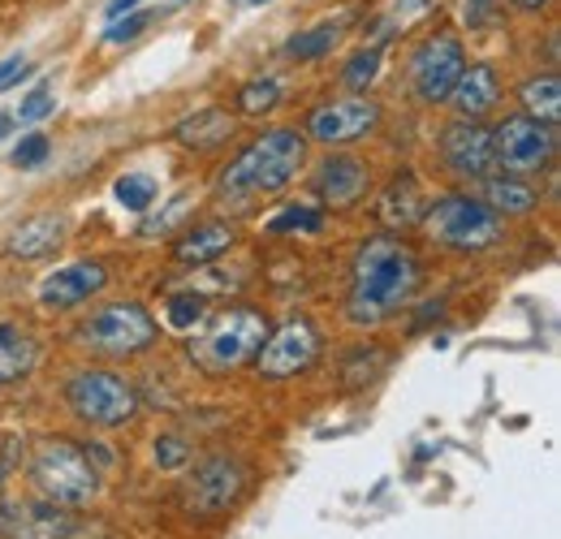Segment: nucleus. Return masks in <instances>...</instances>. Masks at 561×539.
<instances>
[{
  "mask_svg": "<svg viewBox=\"0 0 561 539\" xmlns=\"http://www.w3.org/2000/svg\"><path fill=\"white\" fill-rule=\"evenodd\" d=\"M423 285L420 255L393 238V233H376L354 251L351 264V289H346V320L358 329H376L385 320H393L402 307H411V298Z\"/></svg>",
  "mask_w": 561,
  "mask_h": 539,
  "instance_id": "nucleus-1",
  "label": "nucleus"
},
{
  "mask_svg": "<svg viewBox=\"0 0 561 539\" xmlns=\"http://www.w3.org/2000/svg\"><path fill=\"white\" fill-rule=\"evenodd\" d=\"M307 169V138L302 130H264L255 142H247L216 177V203L225 211H255V203L277 199L298 182Z\"/></svg>",
  "mask_w": 561,
  "mask_h": 539,
  "instance_id": "nucleus-2",
  "label": "nucleus"
},
{
  "mask_svg": "<svg viewBox=\"0 0 561 539\" xmlns=\"http://www.w3.org/2000/svg\"><path fill=\"white\" fill-rule=\"evenodd\" d=\"M268 337V316L255 307H225L199 324V333L191 341V363L204 376H229L238 367H247L260 345Z\"/></svg>",
  "mask_w": 561,
  "mask_h": 539,
  "instance_id": "nucleus-3",
  "label": "nucleus"
},
{
  "mask_svg": "<svg viewBox=\"0 0 561 539\" xmlns=\"http://www.w3.org/2000/svg\"><path fill=\"white\" fill-rule=\"evenodd\" d=\"M423 229L449 255H484L505 238V220L471 191L436 195L423 207Z\"/></svg>",
  "mask_w": 561,
  "mask_h": 539,
  "instance_id": "nucleus-4",
  "label": "nucleus"
},
{
  "mask_svg": "<svg viewBox=\"0 0 561 539\" xmlns=\"http://www.w3.org/2000/svg\"><path fill=\"white\" fill-rule=\"evenodd\" d=\"M156 316L139 307V302H108L100 311H91L78 329H73V345L91 358H108V363H126L139 358L156 345Z\"/></svg>",
  "mask_w": 561,
  "mask_h": 539,
  "instance_id": "nucleus-5",
  "label": "nucleus"
},
{
  "mask_svg": "<svg viewBox=\"0 0 561 539\" xmlns=\"http://www.w3.org/2000/svg\"><path fill=\"white\" fill-rule=\"evenodd\" d=\"M467 66H471V61H467V44H462L458 31L445 26V31L423 35L420 44L407 53V87H411L415 104L440 108Z\"/></svg>",
  "mask_w": 561,
  "mask_h": 539,
  "instance_id": "nucleus-6",
  "label": "nucleus"
},
{
  "mask_svg": "<svg viewBox=\"0 0 561 539\" xmlns=\"http://www.w3.org/2000/svg\"><path fill=\"white\" fill-rule=\"evenodd\" d=\"M66 402H70L73 418H82L87 427H100V432L126 427L139 414L135 385L126 376H117V371H104V367L78 371L70 385H66Z\"/></svg>",
  "mask_w": 561,
  "mask_h": 539,
  "instance_id": "nucleus-7",
  "label": "nucleus"
},
{
  "mask_svg": "<svg viewBox=\"0 0 561 539\" xmlns=\"http://www.w3.org/2000/svg\"><path fill=\"white\" fill-rule=\"evenodd\" d=\"M31 479L53 505H87L100 492V471L91 467V454L73 440H44L31 458Z\"/></svg>",
  "mask_w": 561,
  "mask_h": 539,
  "instance_id": "nucleus-8",
  "label": "nucleus"
},
{
  "mask_svg": "<svg viewBox=\"0 0 561 539\" xmlns=\"http://www.w3.org/2000/svg\"><path fill=\"white\" fill-rule=\"evenodd\" d=\"M492 138V169L510 173V177H531L545 173L558 156V126H545L527 113H514L505 122H496L489 130Z\"/></svg>",
  "mask_w": 561,
  "mask_h": 539,
  "instance_id": "nucleus-9",
  "label": "nucleus"
},
{
  "mask_svg": "<svg viewBox=\"0 0 561 539\" xmlns=\"http://www.w3.org/2000/svg\"><path fill=\"white\" fill-rule=\"evenodd\" d=\"M380 117L385 108L367 95H346V100H324L307 113V126H302V138L307 142H320V147H351L358 138L376 135L380 130Z\"/></svg>",
  "mask_w": 561,
  "mask_h": 539,
  "instance_id": "nucleus-10",
  "label": "nucleus"
},
{
  "mask_svg": "<svg viewBox=\"0 0 561 539\" xmlns=\"http://www.w3.org/2000/svg\"><path fill=\"white\" fill-rule=\"evenodd\" d=\"M320 329L307 320V316H289L280 329H268V337L260 345V354L251 358L255 363V376L260 380H289V376H302L316 358H320Z\"/></svg>",
  "mask_w": 561,
  "mask_h": 539,
  "instance_id": "nucleus-11",
  "label": "nucleus"
},
{
  "mask_svg": "<svg viewBox=\"0 0 561 539\" xmlns=\"http://www.w3.org/2000/svg\"><path fill=\"white\" fill-rule=\"evenodd\" d=\"M247 492V471L238 458H204L195 474L182 483V509L186 514H199V518H220L225 509L238 505V496Z\"/></svg>",
  "mask_w": 561,
  "mask_h": 539,
  "instance_id": "nucleus-12",
  "label": "nucleus"
},
{
  "mask_svg": "<svg viewBox=\"0 0 561 539\" xmlns=\"http://www.w3.org/2000/svg\"><path fill=\"white\" fill-rule=\"evenodd\" d=\"M436 156H440L449 177L471 182V186H480L484 177L496 173L492 169V138L484 122H467V117L445 122L440 135H436Z\"/></svg>",
  "mask_w": 561,
  "mask_h": 539,
  "instance_id": "nucleus-13",
  "label": "nucleus"
},
{
  "mask_svg": "<svg viewBox=\"0 0 561 539\" xmlns=\"http://www.w3.org/2000/svg\"><path fill=\"white\" fill-rule=\"evenodd\" d=\"M104 285H108L104 264L73 260V264H61L57 272H48V276L35 285V302H39L44 311H73V307L91 302Z\"/></svg>",
  "mask_w": 561,
  "mask_h": 539,
  "instance_id": "nucleus-14",
  "label": "nucleus"
},
{
  "mask_svg": "<svg viewBox=\"0 0 561 539\" xmlns=\"http://www.w3.org/2000/svg\"><path fill=\"white\" fill-rule=\"evenodd\" d=\"M371 169L351 156V151H333V156H324L320 160V169H316V195L329 203V207H354V203L367 195V177Z\"/></svg>",
  "mask_w": 561,
  "mask_h": 539,
  "instance_id": "nucleus-15",
  "label": "nucleus"
},
{
  "mask_svg": "<svg viewBox=\"0 0 561 539\" xmlns=\"http://www.w3.org/2000/svg\"><path fill=\"white\" fill-rule=\"evenodd\" d=\"M445 104L454 108V117L484 122L492 108L501 104V73H496V66H489V61L467 66L462 69V78L454 82V91H449V100H445Z\"/></svg>",
  "mask_w": 561,
  "mask_h": 539,
  "instance_id": "nucleus-16",
  "label": "nucleus"
},
{
  "mask_svg": "<svg viewBox=\"0 0 561 539\" xmlns=\"http://www.w3.org/2000/svg\"><path fill=\"white\" fill-rule=\"evenodd\" d=\"M66 233H70V220L57 216V211L26 216V220L9 233V255H13V260H44V255H57V246L66 242Z\"/></svg>",
  "mask_w": 561,
  "mask_h": 539,
  "instance_id": "nucleus-17",
  "label": "nucleus"
},
{
  "mask_svg": "<svg viewBox=\"0 0 561 539\" xmlns=\"http://www.w3.org/2000/svg\"><path fill=\"white\" fill-rule=\"evenodd\" d=\"M423 191L420 182H415V173L411 169H398V177L385 186V195L376 199V220L385 225V229H411V225H420L423 220Z\"/></svg>",
  "mask_w": 561,
  "mask_h": 539,
  "instance_id": "nucleus-18",
  "label": "nucleus"
},
{
  "mask_svg": "<svg viewBox=\"0 0 561 539\" xmlns=\"http://www.w3.org/2000/svg\"><path fill=\"white\" fill-rule=\"evenodd\" d=\"M238 130V122H233V113L229 108H220V104H208V108H199V113H191L173 138L182 142V147H191V151H216V147H225L229 138Z\"/></svg>",
  "mask_w": 561,
  "mask_h": 539,
  "instance_id": "nucleus-19",
  "label": "nucleus"
},
{
  "mask_svg": "<svg viewBox=\"0 0 561 539\" xmlns=\"http://www.w3.org/2000/svg\"><path fill=\"white\" fill-rule=\"evenodd\" d=\"M480 199L489 203L492 211L505 220V216H531L540 207V195L527 177H510V173H492L480 182Z\"/></svg>",
  "mask_w": 561,
  "mask_h": 539,
  "instance_id": "nucleus-20",
  "label": "nucleus"
},
{
  "mask_svg": "<svg viewBox=\"0 0 561 539\" xmlns=\"http://www.w3.org/2000/svg\"><path fill=\"white\" fill-rule=\"evenodd\" d=\"M233 225L229 220H199L182 242H178V260L182 264H195V268H204L211 260H220L229 246H233Z\"/></svg>",
  "mask_w": 561,
  "mask_h": 539,
  "instance_id": "nucleus-21",
  "label": "nucleus"
},
{
  "mask_svg": "<svg viewBox=\"0 0 561 539\" xmlns=\"http://www.w3.org/2000/svg\"><path fill=\"white\" fill-rule=\"evenodd\" d=\"M35 358H39L35 337H31L22 324L0 320V385H18V380H26L31 367H35Z\"/></svg>",
  "mask_w": 561,
  "mask_h": 539,
  "instance_id": "nucleus-22",
  "label": "nucleus"
},
{
  "mask_svg": "<svg viewBox=\"0 0 561 539\" xmlns=\"http://www.w3.org/2000/svg\"><path fill=\"white\" fill-rule=\"evenodd\" d=\"M342 31H346V18H324L320 26L289 35V39H285V57H289V61H324V57L342 44Z\"/></svg>",
  "mask_w": 561,
  "mask_h": 539,
  "instance_id": "nucleus-23",
  "label": "nucleus"
},
{
  "mask_svg": "<svg viewBox=\"0 0 561 539\" xmlns=\"http://www.w3.org/2000/svg\"><path fill=\"white\" fill-rule=\"evenodd\" d=\"M518 104L527 117L545 122V126H558L561 117V78L558 73H531L523 87H518Z\"/></svg>",
  "mask_w": 561,
  "mask_h": 539,
  "instance_id": "nucleus-24",
  "label": "nucleus"
},
{
  "mask_svg": "<svg viewBox=\"0 0 561 539\" xmlns=\"http://www.w3.org/2000/svg\"><path fill=\"white\" fill-rule=\"evenodd\" d=\"M436 9V0H389L385 9H380V18L371 22V44H389V39H398L402 31H411L420 18H427Z\"/></svg>",
  "mask_w": 561,
  "mask_h": 539,
  "instance_id": "nucleus-25",
  "label": "nucleus"
},
{
  "mask_svg": "<svg viewBox=\"0 0 561 539\" xmlns=\"http://www.w3.org/2000/svg\"><path fill=\"white\" fill-rule=\"evenodd\" d=\"M204 320H208V298H204V294H195V289L169 294V302H164V324H169L173 333H191V329H199Z\"/></svg>",
  "mask_w": 561,
  "mask_h": 539,
  "instance_id": "nucleus-26",
  "label": "nucleus"
},
{
  "mask_svg": "<svg viewBox=\"0 0 561 539\" xmlns=\"http://www.w3.org/2000/svg\"><path fill=\"white\" fill-rule=\"evenodd\" d=\"M280 95H285L280 78L260 73V78L242 82V91H238V113H242V117H264V113H273V108H277Z\"/></svg>",
  "mask_w": 561,
  "mask_h": 539,
  "instance_id": "nucleus-27",
  "label": "nucleus"
},
{
  "mask_svg": "<svg viewBox=\"0 0 561 539\" xmlns=\"http://www.w3.org/2000/svg\"><path fill=\"white\" fill-rule=\"evenodd\" d=\"M264 229L273 238H285V233H320L324 229V211L311 207V203H285L277 216L264 220Z\"/></svg>",
  "mask_w": 561,
  "mask_h": 539,
  "instance_id": "nucleus-28",
  "label": "nucleus"
},
{
  "mask_svg": "<svg viewBox=\"0 0 561 539\" xmlns=\"http://www.w3.org/2000/svg\"><path fill=\"white\" fill-rule=\"evenodd\" d=\"M380 66H385V48L380 44H363L351 61L342 66V87L354 91V95H367V87L380 78Z\"/></svg>",
  "mask_w": 561,
  "mask_h": 539,
  "instance_id": "nucleus-29",
  "label": "nucleus"
},
{
  "mask_svg": "<svg viewBox=\"0 0 561 539\" xmlns=\"http://www.w3.org/2000/svg\"><path fill=\"white\" fill-rule=\"evenodd\" d=\"M113 195H117L122 207H130V211H147L156 203V195H160V186H156L151 173H126V177H117Z\"/></svg>",
  "mask_w": 561,
  "mask_h": 539,
  "instance_id": "nucleus-30",
  "label": "nucleus"
},
{
  "mask_svg": "<svg viewBox=\"0 0 561 539\" xmlns=\"http://www.w3.org/2000/svg\"><path fill=\"white\" fill-rule=\"evenodd\" d=\"M53 113H57V91H53V82L31 87V91L22 95V104H18V122H22V126H35V122H44V117H53Z\"/></svg>",
  "mask_w": 561,
  "mask_h": 539,
  "instance_id": "nucleus-31",
  "label": "nucleus"
},
{
  "mask_svg": "<svg viewBox=\"0 0 561 539\" xmlns=\"http://www.w3.org/2000/svg\"><path fill=\"white\" fill-rule=\"evenodd\" d=\"M147 26H151V13L130 9V13H122V18H113V22H108V31L100 35V44H130V39H139Z\"/></svg>",
  "mask_w": 561,
  "mask_h": 539,
  "instance_id": "nucleus-32",
  "label": "nucleus"
},
{
  "mask_svg": "<svg viewBox=\"0 0 561 539\" xmlns=\"http://www.w3.org/2000/svg\"><path fill=\"white\" fill-rule=\"evenodd\" d=\"M48 151H53L48 135H26L18 147H13V164H18V169H35V164L48 160Z\"/></svg>",
  "mask_w": 561,
  "mask_h": 539,
  "instance_id": "nucleus-33",
  "label": "nucleus"
},
{
  "mask_svg": "<svg viewBox=\"0 0 561 539\" xmlns=\"http://www.w3.org/2000/svg\"><path fill=\"white\" fill-rule=\"evenodd\" d=\"M182 462H191V449H186V440H178V436H160V440H156V467H164V471H178Z\"/></svg>",
  "mask_w": 561,
  "mask_h": 539,
  "instance_id": "nucleus-34",
  "label": "nucleus"
},
{
  "mask_svg": "<svg viewBox=\"0 0 561 539\" xmlns=\"http://www.w3.org/2000/svg\"><path fill=\"white\" fill-rule=\"evenodd\" d=\"M186 203H191V195H178V199L169 203V211H164V216H156V220H142V225H139V238H156V233H169V229H173V220H178V216H186Z\"/></svg>",
  "mask_w": 561,
  "mask_h": 539,
  "instance_id": "nucleus-35",
  "label": "nucleus"
},
{
  "mask_svg": "<svg viewBox=\"0 0 561 539\" xmlns=\"http://www.w3.org/2000/svg\"><path fill=\"white\" fill-rule=\"evenodd\" d=\"M501 4L505 0H467V26L471 31H489L492 22L501 18Z\"/></svg>",
  "mask_w": 561,
  "mask_h": 539,
  "instance_id": "nucleus-36",
  "label": "nucleus"
},
{
  "mask_svg": "<svg viewBox=\"0 0 561 539\" xmlns=\"http://www.w3.org/2000/svg\"><path fill=\"white\" fill-rule=\"evenodd\" d=\"M26 73H31V61H26V57H9V61H0V87L22 82Z\"/></svg>",
  "mask_w": 561,
  "mask_h": 539,
  "instance_id": "nucleus-37",
  "label": "nucleus"
},
{
  "mask_svg": "<svg viewBox=\"0 0 561 539\" xmlns=\"http://www.w3.org/2000/svg\"><path fill=\"white\" fill-rule=\"evenodd\" d=\"M142 0H108V22L113 18H122V13H130V9H139Z\"/></svg>",
  "mask_w": 561,
  "mask_h": 539,
  "instance_id": "nucleus-38",
  "label": "nucleus"
},
{
  "mask_svg": "<svg viewBox=\"0 0 561 539\" xmlns=\"http://www.w3.org/2000/svg\"><path fill=\"white\" fill-rule=\"evenodd\" d=\"M510 4H514L518 13H540V9H549L553 0H510Z\"/></svg>",
  "mask_w": 561,
  "mask_h": 539,
  "instance_id": "nucleus-39",
  "label": "nucleus"
},
{
  "mask_svg": "<svg viewBox=\"0 0 561 539\" xmlns=\"http://www.w3.org/2000/svg\"><path fill=\"white\" fill-rule=\"evenodd\" d=\"M9 126H13V122H9V117H4V113H0V138L9 135Z\"/></svg>",
  "mask_w": 561,
  "mask_h": 539,
  "instance_id": "nucleus-40",
  "label": "nucleus"
},
{
  "mask_svg": "<svg viewBox=\"0 0 561 539\" xmlns=\"http://www.w3.org/2000/svg\"><path fill=\"white\" fill-rule=\"evenodd\" d=\"M247 4H268V0H247Z\"/></svg>",
  "mask_w": 561,
  "mask_h": 539,
  "instance_id": "nucleus-41",
  "label": "nucleus"
}]
</instances>
